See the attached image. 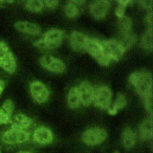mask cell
I'll list each match as a JSON object with an SVG mask.
<instances>
[{"mask_svg": "<svg viewBox=\"0 0 153 153\" xmlns=\"http://www.w3.org/2000/svg\"><path fill=\"white\" fill-rule=\"evenodd\" d=\"M128 82L141 97L145 108L152 112V79L150 72L142 71L134 72L128 77Z\"/></svg>", "mask_w": 153, "mask_h": 153, "instance_id": "1", "label": "cell"}, {"mask_svg": "<svg viewBox=\"0 0 153 153\" xmlns=\"http://www.w3.org/2000/svg\"><path fill=\"white\" fill-rule=\"evenodd\" d=\"M63 31L57 29H52L47 31L44 37L35 41L33 44L39 48L53 50L59 47L62 43Z\"/></svg>", "mask_w": 153, "mask_h": 153, "instance_id": "2", "label": "cell"}, {"mask_svg": "<svg viewBox=\"0 0 153 153\" xmlns=\"http://www.w3.org/2000/svg\"><path fill=\"white\" fill-rule=\"evenodd\" d=\"M85 51L93 57L102 66H107L111 60L105 55L100 41L94 38H87Z\"/></svg>", "mask_w": 153, "mask_h": 153, "instance_id": "3", "label": "cell"}, {"mask_svg": "<svg viewBox=\"0 0 153 153\" xmlns=\"http://www.w3.org/2000/svg\"><path fill=\"white\" fill-rule=\"evenodd\" d=\"M100 43L105 55L111 61L119 60L126 51L118 39L103 40Z\"/></svg>", "mask_w": 153, "mask_h": 153, "instance_id": "4", "label": "cell"}, {"mask_svg": "<svg viewBox=\"0 0 153 153\" xmlns=\"http://www.w3.org/2000/svg\"><path fill=\"white\" fill-rule=\"evenodd\" d=\"M112 93L109 87L102 85L94 88L93 103L100 109H108L112 105Z\"/></svg>", "mask_w": 153, "mask_h": 153, "instance_id": "5", "label": "cell"}, {"mask_svg": "<svg viewBox=\"0 0 153 153\" xmlns=\"http://www.w3.org/2000/svg\"><path fill=\"white\" fill-rule=\"evenodd\" d=\"M105 130L100 127H93L86 130L82 134L83 142L89 146H96L103 143L107 138Z\"/></svg>", "mask_w": 153, "mask_h": 153, "instance_id": "6", "label": "cell"}, {"mask_svg": "<svg viewBox=\"0 0 153 153\" xmlns=\"http://www.w3.org/2000/svg\"><path fill=\"white\" fill-rule=\"evenodd\" d=\"M30 137V133L26 130H22L11 127L2 135V140L7 145H16L27 142Z\"/></svg>", "mask_w": 153, "mask_h": 153, "instance_id": "7", "label": "cell"}, {"mask_svg": "<svg viewBox=\"0 0 153 153\" xmlns=\"http://www.w3.org/2000/svg\"><path fill=\"white\" fill-rule=\"evenodd\" d=\"M30 93L34 99L38 103L46 102L49 97V91L48 88L40 81H33L29 86Z\"/></svg>", "mask_w": 153, "mask_h": 153, "instance_id": "8", "label": "cell"}, {"mask_svg": "<svg viewBox=\"0 0 153 153\" xmlns=\"http://www.w3.org/2000/svg\"><path fill=\"white\" fill-rule=\"evenodd\" d=\"M40 64L44 69L50 72L61 74L66 69L64 63L59 59L51 55H44L40 59Z\"/></svg>", "mask_w": 153, "mask_h": 153, "instance_id": "9", "label": "cell"}, {"mask_svg": "<svg viewBox=\"0 0 153 153\" xmlns=\"http://www.w3.org/2000/svg\"><path fill=\"white\" fill-rule=\"evenodd\" d=\"M111 5V2L106 0L92 1L89 5V11L94 18L97 20L104 19L107 15Z\"/></svg>", "mask_w": 153, "mask_h": 153, "instance_id": "10", "label": "cell"}, {"mask_svg": "<svg viewBox=\"0 0 153 153\" xmlns=\"http://www.w3.org/2000/svg\"><path fill=\"white\" fill-rule=\"evenodd\" d=\"M81 104L85 106H89L93 102L94 87L89 81H82L78 87Z\"/></svg>", "mask_w": 153, "mask_h": 153, "instance_id": "11", "label": "cell"}, {"mask_svg": "<svg viewBox=\"0 0 153 153\" xmlns=\"http://www.w3.org/2000/svg\"><path fill=\"white\" fill-rule=\"evenodd\" d=\"M33 139L35 142L40 145H48L53 140V134L49 128L41 126L34 130Z\"/></svg>", "mask_w": 153, "mask_h": 153, "instance_id": "12", "label": "cell"}, {"mask_svg": "<svg viewBox=\"0 0 153 153\" xmlns=\"http://www.w3.org/2000/svg\"><path fill=\"white\" fill-rule=\"evenodd\" d=\"M87 38V37L83 33L78 31H73L69 36V42L71 47L77 52L85 51V48Z\"/></svg>", "mask_w": 153, "mask_h": 153, "instance_id": "13", "label": "cell"}, {"mask_svg": "<svg viewBox=\"0 0 153 153\" xmlns=\"http://www.w3.org/2000/svg\"><path fill=\"white\" fill-rule=\"evenodd\" d=\"M16 29L22 33L31 35H37L41 33V29L37 25L27 21H19L14 23Z\"/></svg>", "mask_w": 153, "mask_h": 153, "instance_id": "14", "label": "cell"}, {"mask_svg": "<svg viewBox=\"0 0 153 153\" xmlns=\"http://www.w3.org/2000/svg\"><path fill=\"white\" fill-rule=\"evenodd\" d=\"M85 2L84 1H68L64 7V13L66 17L74 19L78 16L82 9V6Z\"/></svg>", "mask_w": 153, "mask_h": 153, "instance_id": "15", "label": "cell"}, {"mask_svg": "<svg viewBox=\"0 0 153 153\" xmlns=\"http://www.w3.org/2000/svg\"><path fill=\"white\" fill-rule=\"evenodd\" d=\"M32 120L26 115L19 113L11 118V127L22 130H26L32 126Z\"/></svg>", "mask_w": 153, "mask_h": 153, "instance_id": "16", "label": "cell"}, {"mask_svg": "<svg viewBox=\"0 0 153 153\" xmlns=\"http://www.w3.org/2000/svg\"><path fill=\"white\" fill-rule=\"evenodd\" d=\"M137 140L136 133L130 127H126L124 129L121 136V143L123 146L130 149L134 147Z\"/></svg>", "mask_w": 153, "mask_h": 153, "instance_id": "17", "label": "cell"}, {"mask_svg": "<svg viewBox=\"0 0 153 153\" xmlns=\"http://www.w3.org/2000/svg\"><path fill=\"white\" fill-rule=\"evenodd\" d=\"M140 138L143 140H149L152 137V116L144 120L139 126V130Z\"/></svg>", "mask_w": 153, "mask_h": 153, "instance_id": "18", "label": "cell"}, {"mask_svg": "<svg viewBox=\"0 0 153 153\" xmlns=\"http://www.w3.org/2000/svg\"><path fill=\"white\" fill-rule=\"evenodd\" d=\"M67 103L71 109L78 108L81 105L79 94L78 87H72L67 95Z\"/></svg>", "mask_w": 153, "mask_h": 153, "instance_id": "19", "label": "cell"}, {"mask_svg": "<svg viewBox=\"0 0 153 153\" xmlns=\"http://www.w3.org/2000/svg\"><path fill=\"white\" fill-rule=\"evenodd\" d=\"M118 26L121 35L130 32L132 31V23L131 19L126 15L121 18H118Z\"/></svg>", "mask_w": 153, "mask_h": 153, "instance_id": "20", "label": "cell"}, {"mask_svg": "<svg viewBox=\"0 0 153 153\" xmlns=\"http://www.w3.org/2000/svg\"><path fill=\"white\" fill-rule=\"evenodd\" d=\"M152 42V27H148L142 35L141 44L145 50L151 51L153 46Z\"/></svg>", "mask_w": 153, "mask_h": 153, "instance_id": "21", "label": "cell"}, {"mask_svg": "<svg viewBox=\"0 0 153 153\" xmlns=\"http://www.w3.org/2000/svg\"><path fill=\"white\" fill-rule=\"evenodd\" d=\"M1 68L10 74H13L15 72L17 68V63L16 59L11 52L4 61Z\"/></svg>", "mask_w": 153, "mask_h": 153, "instance_id": "22", "label": "cell"}, {"mask_svg": "<svg viewBox=\"0 0 153 153\" xmlns=\"http://www.w3.org/2000/svg\"><path fill=\"white\" fill-rule=\"evenodd\" d=\"M126 50H128L130 47H131L137 41V36L135 33L131 31L130 32L122 35L120 39H118Z\"/></svg>", "mask_w": 153, "mask_h": 153, "instance_id": "23", "label": "cell"}, {"mask_svg": "<svg viewBox=\"0 0 153 153\" xmlns=\"http://www.w3.org/2000/svg\"><path fill=\"white\" fill-rule=\"evenodd\" d=\"M127 105V99L126 96L121 93H117L116 97L111 105V108L117 111L119 109H123Z\"/></svg>", "mask_w": 153, "mask_h": 153, "instance_id": "24", "label": "cell"}, {"mask_svg": "<svg viewBox=\"0 0 153 153\" xmlns=\"http://www.w3.org/2000/svg\"><path fill=\"white\" fill-rule=\"evenodd\" d=\"M44 5L41 1H28L25 4V8L30 12L39 13L42 10Z\"/></svg>", "mask_w": 153, "mask_h": 153, "instance_id": "25", "label": "cell"}, {"mask_svg": "<svg viewBox=\"0 0 153 153\" xmlns=\"http://www.w3.org/2000/svg\"><path fill=\"white\" fill-rule=\"evenodd\" d=\"M132 2L131 1H118V4L115 10V14L118 18H121L125 16V9L127 5Z\"/></svg>", "mask_w": 153, "mask_h": 153, "instance_id": "26", "label": "cell"}, {"mask_svg": "<svg viewBox=\"0 0 153 153\" xmlns=\"http://www.w3.org/2000/svg\"><path fill=\"white\" fill-rule=\"evenodd\" d=\"M11 52L7 44L5 42L0 41V68L2 67L4 61Z\"/></svg>", "mask_w": 153, "mask_h": 153, "instance_id": "27", "label": "cell"}, {"mask_svg": "<svg viewBox=\"0 0 153 153\" xmlns=\"http://www.w3.org/2000/svg\"><path fill=\"white\" fill-rule=\"evenodd\" d=\"M14 108V105L13 102L10 99H7L4 102L1 109L8 115H9L10 116H12Z\"/></svg>", "mask_w": 153, "mask_h": 153, "instance_id": "28", "label": "cell"}, {"mask_svg": "<svg viewBox=\"0 0 153 153\" xmlns=\"http://www.w3.org/2000/svg\"><path fill=\"white\" fill-rule=\"evenodd\" d=\"M11 116L5 113L1 108L0 109V125L11 123Z\"/></svg>", "mask_w": 153, "mask_h": 153, "instance_id": "29", "label": "cell"}, {"mask_svg": "<svg viewBox=\"0 0 153 153\" xmlns=\"http://www.w3.org/2000/svg\"><path fill=\"white\" fill-rule=\"evenodd\" d=\"M59 2L58 1H43L44 5L47 6L48 8L53 10L55 9L59 5Z\"/></svg>", "mask_w": 153, "mask_h": 153, "instance_id": "30", "label": "cell"}, {"mask_svg": "<svg viewBox=\"0 0 153 153\" xmlns=\"http://www.w3.org/2000/svg\"><path fill=\"white\" fill-rule=\"evenodd\" d=\"M139 2L143 8L151 11L152 8V1H141Z\"/></svg>", "mask_w": 153, "mask_h": 153, "instance_id": "31", "label": "cell"}, {"mask_svg": "<svg viewBox=\"0 0 153 153\" xmlns=\"http://www.w3.org/2000/svg\"><path fill=\"white\" fill-rule=\"evenodd\" d=\"M145 22L148 25V27H152V11L148 12L146 17Z\"/></svg>", "mask_w": 153, "mask_h": 153, "instance_id": "32", "label": "cell"}, {"mask_svg": "<svg viewBox=\"0 0 153 153\" xmlns=\"http://www.w3.org/2000/svg\"><path fill=\"white\" fill-rule=\"evenodd\" d=\"M5 82L4 81L0 79V95L2 93V91L5 88Z\"/></svg>", "mask_w": 153, "mask_h": 153, "instance_id": "33", "label": "cell"}, {"mask_svg": "<svg viewBox=\"0 0 153 153\" xmlns=\"http://www.w3.org/2000/svg\"><path fill=\"white\" fill-rule=\"evenodd\" d=\"M19 153H32V152H29V151H22V152H20Z\"/></svg>", "mask_w": 153, "mask_h": 153, "instance_id": "34", "label": "cell"}, {"mask_svg": "<svg viewBox=\"0 0 153 153\" xmlns=\"http://www.w3.org/2000/svg\"><path fill=\"white\" fill-rule=\"evenodd\" d=\"M5 1H0V5H1V4H3L4 2H5Z\"/></svg>", "mask_w": 153, "mask_h": 153, "instance_id": "35", "label": "cell"}, {"mask_svg": "<svg viewBox=\"0 0 153 153\" xmlns=\"http://www.w3.org/2000/svg\"><path fill=\"white\" fill-rule=\"evenodd\" d=\"M114 153H119V152H115Z\"/></svg>", "mask_w": 153, "mask_h": 153, "instance_id": "36", "label": "cell"}, {"mask_svg": "<svg viewBox=\"0 0 153 153\" xmlns=\"http://www.w3.org/2000/svg\"><path fill=\"white\" fill-rule=\"evenodd\" d=\"M0 153H1V150H0Z\"/></svg>", "mask_w": 153, "mask_h": 153, "instance_id": "37", "label": "cell"}]
</instances>
